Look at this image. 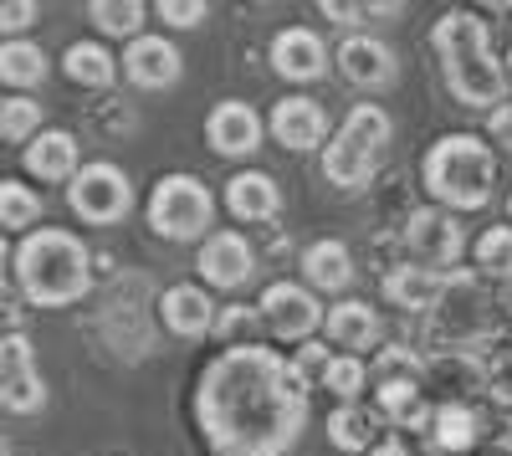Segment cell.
Returning <instances> with one entry per match:
<instances>
[{
	"label": "cell",
	"mask_w": 512,
	"mask_h": 456,
	"mask_svg": "<svg viewBox=\"0 0 512 456\" xmlns=\"http://www.w3.org/2000/svg\"><path fill=\"white\" fill-rule=\"evenodd\" d=\"M328 339L333 344H344V349H369L374 339H379V313L369 308V303H359V298H349V303H333L328 308Z\"/></svg>",
	"instance_id": "603a6c76"
},
{
	"label": "cell",
	"mask_w": 512,
	"mask_h": 456,
	"mask_svg": "<svg viewBox=\"0 0 512 456\" xmlns=\"http://www.w3.org/2000/svg\"><path fill=\"white\" fill-rule=\"evenodd\" d=\"M303 277L308 287H318V293H344V287L354 282V257L344 241H313L303 252Z\"/></svg>",
	"instance_id": "7402d4cb"
},
{
	"label": "cell",
	"mask_w": 512,
	"mask_h": 456,
	"mask_svg": "<svg viewBox=\"0 0 512 456\" xmlns=\"http://www.w3.org/2000/svg\"><path fill=\"white\" fill-rule=\"evenodd\" d=\"M384 149H390V113H384L379 103H359L344 123H338V134L323 149V180L338 185V190L369 185Z\"/></svg>",
	"instance_id": "5b68a950"
},
{
	"label": "cell",
	"mask_w": 512,
	"mask_h": 456,
	"mask_svg": "<svg viewBox=\"0 0 512 456\" xmlns=\"http://www.w3.org/2000/svg\"><path fill=\"white\" fill-rule=\"evenodd\" d=\"M41 134V103L36 98H6L0 103V139L6 144H26Z\"/></svg>",
	"instance_id": "1f68e13d"
},
{
	"label": "cell",
	"mask_w": 512,
	"mask_h": 456,
	"mask_svg": "<svg viewBox=\"0 0 512 456\" xmlns=\"http://www.w3.org/2000/svg\"><path fill=\"white\" fill-rule=\"evenodd\" d=\"M88 16H93V26L108 31V36L139 41V36H144V21H149V6H139V0H93Z\"/></svg>",
	"instance_id": "83f0119b"
},
{
	"label": "cell",
	"mask_w": 512,
	"mask_h": 456,
	"mask_svg": "<svg viewBox=\"0 0 512 456\" xmlns=\"http://www.w3.org/2000/svg\"><path fill=\"white\" fill-rule=\"evenodd\" d=\"M195 421L216 456H287L308 426V385L267 344H236L205 364Z\"/></svg>",
	"instance_id": "6da1fadb"
},
{
	"label": "cell",
	"mask_w": 512,
	"mask_h": 456,
	"mask_svg": "<svg viewBox=\"0 0 512 456\" xmlns=\"http://www.w3.org/2000/svg\"><path fill=\"white\" fill-rule=\"evenodd\" d=\"M262 318L277 339H313L318 328L328 323L323 318V303L313 298V287L303 282H272L262 293Z\"/></svg>",
	"instance_id": "30bf717a"
},
{
	"label": "cell",
	"mask_w": 512,
	"mask_h": 456,
	"mask_svg": "<svg viewBox=\"0 0 512 456\" xmlns=\"http://www.w3.org/2000/svg\"><path fill=\"white\" fill-rule=\"evenodd\" d=\"M159 313H164V328L180 339H205V334H216V323H221L216 298H210L200 282H175L159 298Z\"/></svg>",
	"instance_id": "e0dca14e"
},
{
	"label": "cell",
	"mask_w": 512,
	"mask_h": 456,
	"mask_svg": "<svg viewBox=\"0 0 512 456\" xmlns=\"http://www.w3.org/2000/svg\"><path fill=\"white\" fill-rule=\"evenodd\" d=\"M431 441H436V451H466L477 441V416L466 405H441L431 421Z\"/></svg>",
	"instance_id": "f1b7e54d"
},
{
	"label": "cell",
	"mask_w": 512,
	"mask_h": 456,
	"mask_svg": "<svg viewBox=\"0 0 512 456\" xmlns=\"http://www.w3.org/2000/svg\"><path fill=\"white\" fill-rule=\"evenodd\" d=\"M36 21V6L31 0H11V6H0V31H6V41H21V31Z\"/></svg>",
	"instance_id": "f35d334b"
},
{
	"label": "cell",
	"mask_w": 512,
	"mask_h": 456,
	"mask_svg": "<svg viewBox=\"0 0 512 456\" xmlns=\"http://www.w3.org/2000/svg\"><path fill=\"white\" fill-rule=\"evenodd\" d=\"M272 139L292 154H313L328 139V113L318 98H282L272 108Z\"/></svg>",
	"instance_id": "ac0fdd59"
},
{
	"label": "cell",
	"mask_w": 512,
	"mask_h": 456,
	"mask_svg": "<svg viewBox=\"0 0 512 456\" xmlns=\"http://www.w3.org/2000/svg\"><path fill=\"white\" fill-rule=\"evenodd\" d=\"M47 72H52V62L36 41H0V82L6 88H41Z\"/></svg>",
	"instance_id": "d4e9b609"
},
{
	"label": "cell",
	"mask_w": 512,
	"mask_h": 456,
	"mask_svg": "<svg viewBox=\"0 0 512 456\" xmlns=\"http://www.w3.org/2000/svg\"><path fill=\"white\" fill-rule=\"evenodd\" d=\"M31 221H41V195L21 180H6L0 185V226L6 231H26Z\"/></svg>",
	"instance_id": "f546056e"
},
{
	"label": "cell",
	"mask_w": 512,
	"mask_h": 456,
	"mask_svg": "<svg viewBox=\"0 0 512 456\" xmlns=\"http://www.w3.org/2000/svg\"><path fill=\"white\" fill-rule=\"evenodd\" d=\"M26 170L36 180H77V139L67 129H47L26 144Z\"/></svg>",
	"instance_id": "44dd1931"
},
{
	"label": "cell",
	"mask_w": 512,
	"mask_h": 456,
	"mask_svg": "<svg viewBox=\"0 0 512 456\" xmlns=\"http://www.w3.org/2000/svg\"><path fill=\"white\" fill-rule=\"evenodd\" d=\"M507 303H512V293H507Z\"/></svg>",
	"instance_id": "f6af8a7d"
},
{
	"label": "cell",
	"mask_w": 512,
	"mask_h": 456,
	"mask_svg": "<svg viewBox=\"0 0 512 456\" xmlns=\"http://www.w3.org/2000/svg\"><path fill=\"white\" fill-rule=\"evenodd\" d=\"M507 67H512V57H507Z\"/></svg>",
	"instance_id": "bcb514c9"
},
{
	"label": "cell",
	"mask_w": 512,
	"mask_h": 456,
	"mask_svg": "<svg viewBox=\"0 0 512 456\" xmlns=\"http://www.w3.org/2000/svg\"><path fill=\"white\" fill-rule=\"evenodd\" d=\"M262 323H267V318H262V308H246V303H236V308H226V313H221L216 334L236 349V344H251V334H256Z\"/></svg>",
	"instance_id": "e575fe53"
},
{
	"label": "cell",
	"mask_w": 512,
	"mask_h": 456,
	"mask_svg": "<svg viewBox=\"0 0 512 456\" xmlns=\"http://www.w3.org/2000/svg\"><path fill=\"white\" fill-rule=\"evenodd\" d=\"M492 139H502V144L512 149V103H502V108L492 113Z\"/></svg>",
	"instance_id": "ab89813d"
},
{
	"label": "cell",
	"mask_w": 512,
	"mask_h": 456,
	"mask_svg": "<svg viewBox=\"0 0 512 456\" xmlns=\"http://www.w3.org/2000/svg\"><path fill=\"white\" fill-rule=\"evenodd\" d=\"M11 277L26 293V303L67 308V303H77L93 287V252L82 246V236H72L62 226H41V231H31L16 246Z\"/></svg>",
	"instance_id": "3957f363"
},
{
	"label": "cell",
	"mask_w": 512,
	"mask_h": 456,
	"mask_svg": "<svg viewBox=\"0 0 512 456\" xmlns=\"http://www.w3.org/2000/svg\"><path fill=\"white\" fill-rule=\"evenodd\" d=\"M374 385H400V380H415L420 375V359L410 354V349H384L379 359H374Z\"/></svg>",
	"instance_id": "d590c367"
},
{
	"label": "cell",
	"mask_w": 512,
	"mask_h": 456,
	"mask_svg": "<svg viewBox=\"0 0 512 456\" xmlns=\"http://www.w3.org/2000/svg\"><path fill=\"white\" fill-rule=\"evenodd\" d=\"M0 405L11 416H31L47 405V385H41L36 349L26 334H6V344H0Z\"/></svg>",
	"instance_id": "9c48e42d"
},
{
	"label": "cell",
	"mask_w": 512,
	"mask_h": 456,
	"mask_svg": "<svg viewBox=\"0 0 512 456\" xmlns=\"http://www.w3.org/2000/svg\"><path fill=\"white\" fill-rule=\"evenodd\" d=\"M67 205L88 221V226H113L128 216V205H134V185L118 164L98 159V164H82L77 180L67 185Z\"/></svg>",
	"instance_id": "52a82bcc"
},
{
	"label": "cell",
	"mask_w": 512,
	"mask_h": 456,
	"mask_svg": "<svg viewBox=\"0 0 512 456\" xmlns=\"http://www.w3.org/2000/svg\"><path fill=\"white\" fill-rule=\"evenodd\" d=\"M374 400H379V416L390 421V426H431L436 421V410L420 400V385L415 380H400V385H374Z\"/></svg>",
	"instance_id": "cb8c5ba5"
},
{
	"label": "cell",
	"mask_w": 512,
	"mask_h": 456,
	"mask_svg": "<svg viewBox=\"0 0 512 456\" xmlns=\"http://www.w3.org/2000/svg\"><path fill=\"white\" fill-rule=\"evenodd\" d=\"M507 216H512V195H507Z\"/></svg>",
	"instance_id": "ee69618b"
},
{
	"label": "cell",
	"mask_w": 512,
	"mask_h": 456,
	"mask_svg": "<svg viewBox=\"0 0 512 456\" xmlns=\"http://www.w3.org/2000/svg\"><path fill=\"white\" fill-rule=\"evenodd\" d=\"M62 72L72 82H82V88H113L118 62H113L108 47H98V41H72L67 57H62Z\"/></svg>",
	"instance_id": "484cf974"
},
{
	"label": "cell",
	"mask_w": 512,
	"mask_h": 456,
	"mask_svg": "<svg viewBox=\"0 0 512 456\" xmlns=\"http://www.w3.org/2000/svg\"><path fill=\"white\" fill-rule=\"evenodd\" d=\"M431 47L441 57L446 72V88L456 103L466 108H502L507 103V67L492 52V36L482 26V16L472 11H446L431 31Z\"/></svg>",
	"instance_id": "7a4b0ae2"
},
{
	"label": "cell",
	"mask_w": 512,
	"mask_h": 456,
	"mask_svg": "<svg viewBox=\"0 0 512 456\" xmlns=\"http://www.w3.org/2000/svg\"><path fill=\"white\" fill-rule=\"evenodd\" d=\"M6 456H21V451H16V446H6Z\"/></svg>",
	"instance_id": "7bdbcfd3"
},
{
	"label": "cell",
	"mask_w": 512,
	"mask_h": 456,
	"mask_svg": "<svg viewBox=\"0 0 512 456\" xmlns=\"http://www.w3.org/2000/svg\"><path fill=\"white\" fill-rule=\"evenodd\" d=\"M405 246L420 267H436V272H456L461 262V221H451V211L441 205H425V211H410L405 216Z\"/></svg>",
	"instance_id": "ba28073f"
},
{
	"label": "cell",
	"mask_w": 512,
	"mask_h": 456,
	"mask_svg": "<svg viewBox=\"0 0 512 456\" xmlns=\"http://www.w3.org/2000/svg\"><path fill=\"white\" fill-rule=\"evenodd\" d=\"M216 221V195L195 175H164L149 195V226L164 241H210Z\"/></svg>",
	"instance_id": "8992f818"
},
{
	"label": "cell",
	"mask_w": 512,
	"mask_h": 456,
	"mask_svg": "<svg viewBox=\"0 0 512 456\" xmlns=\"http://www.w3.org/2000/svg\"><path fill=\"white\" fill-rule=\"evenodd\" d=\"M477 277H482V272H456L451 293H446V303H441L436 334H441V339H451V344L482 339V334H492V323H497V313L477 298Z\"/></svg>",
	"instance_id": "8fae6325"
},
{
	"label": "cell",
	"mask_w": 512,
	"mask_h": 456,
	"mask_svg": "<svg viewBox=\"0 0 512 456\" xmlns=\"http://www.w3.org/2000/svg\"><path fill=\"white\" fill-rule=\"evenodd\" d=\"M154 16H164V26H200L205 16H210V6H205V0H159V6H154Z\"/></svg>",
	"instance_id": "74e56055"
},
{
	"label": "cell",
	"mask_w": 512,
	"mask_h": 456,
	"mask_svg": "<svg viewBox=\"0 0 512 456\" xmlns=\"http://www.w3.org/2000/svg\"><path fill=\"white\" fill-rule=\"evenodd\" d=\"M477 272L497 277V282H512V226L482 231V241H477Z\"/></svg>",
	"instance_id": "4dcf8cb0"
},
{
	"label": "cell",
	"mask_w": 512,
	"mask_h": 456,
	"mask_svg": "<svg viewBox=\"0 0 512 456\" xmlns=\"http://www.w3.org/2000/svg\"><path fill=\"white\" fill-rule=\"evenodd\" d=\"M205 139H210V149L226 154V159H251L256 149H262V118H256L251 103L226 98V103L210 108V118H205Z\"/></svg>",
	"instance_id": "9a60e30c"
},
{
	"label": "cell",
	"mask_w": 512,
	"mask_h": 456,
	"mask_svg": "<svg viewBox=\"0 0 512 456\" xmlns=\"http://www.w3.org/2000/svg\"><path fill=\"white\" fill-rule=\"evenodd\" d=\"M338 72H344L354 88H364V93H379V88H390L395 82V72H400V62H395V47L390 41H379V36H369V31H359V36H349L344 47H338Z\"/></svg>",
	"instance_id": "4fadbf2b"
},
{
	"label": "cell",
	"mask_w": 512,
	"mask_h": 456,
	"mask_svg": "<svg viewBox=\"0 0 512 456\" xmlns=\"http://www.w3.org/2000/svg\"><path fill=\"white\" fill-rule=\"evenodd\" d=\"M456 272H436V267H420V262H400L384 272V298L405 313H431L446 303Z\"/></svg>",
	"instance_id": "5bb4252c"
},
{
	"label": "cell",
	"mask_w": 512,
	"mask_h": 456,
	"mask_svg": "<svg viewBox=\"0 0 512 456\" xmlns=\"http://www.w3.org/2000/svg\"><path fill=\"white\" fill-rule=\"evenodd\" d=\"M205 287H246L256 277V252L241 231H216L210 241H200V257H195Z\"/></svg>",
	"instance_id": "7c38bea8"
},
{
	"label": "cell",
	"mask_w": 512,
	"mask_h": 456,
	"mask_svg": "<svg viewBox=\"0 0 512 456\" xmlns=\"http://www.w3.org/2000/svg\"><path fill=\"white\" fill-rule=\"evenodd\" d=\"M507 451H512V421H507Z\"/></svg>",
	"instance_id": "b9f144b4"
},
{
	"label": "cell",
	"mask_w": 512,
	"mask_h": 456,
	"mask_svg": "<svg viewBox=\"0 0 512 456\" xmlns=\"http://www.w3.org/2000/svg\"><path fill=\"white\" fill-rule=\"evenodd\" d=\"M123 72L134 88L144 93H159V88H175L185 62H180V47L175 41H164V36H139V41H128V52H123Z\"/></svg>",
	"instance_id": "2e32d148"
},
{
	"label": "cell",
	"mask_w": 512,
	"mask_h": 456,
	"mask_svg": "<svg viewBox=\"0 0 512 456\" xmlns=\"http://www.w3.org/2000/svg\"><path fill=\"white\" fill-rule=\"evenodd\" d=\"M292 369L303 375V385H323V380H328V369H333L328 344H303V349H297V359H292Z\"/></svg>",
	"instance_id": "8d00e7d4"
},
{
	"label": "cell",
	"mask_w": 512,
	"mask_h": 456,
	"mask_svg": "<svg viewBox=\"0 0 512 456\" xmlns=\"http://www.w3.org/2000/svg\"><path fill=\"white\" fill-rule=\"evenodd\" d=\"M226 205H231L236 221H272L282 211V190L262 170H241V175L226 180Z\"/></svg>",
	"instance_id": "ffe728a7"
},
{
	"label": "cell",
	"mask_w": 512,
	"mask_h": 456,
	"mask_svg": "<svg viewBox=\"0 0 512 456\" xmlns=\"http://www.w3.org/2000/svg\"><path fill=\"white\" fill-rule=\"evenodd\" d=\"M374 436H379V416L364 410V405H338L328 416V441L338 451H374L379 446Z\"/></svg>",
	"instance_id": "4316f807"
},
{
	"label": "cell",
	"mask_w": 512,
	"mask_h": 456,
	"mask_svg": "<svg viewBox=\"0 0 512 456\" xmlns=\"http://www.w3.org/2000/svg\"><path fill=\"white\" fill-rule=\"evenodd\" d=\"M369 456H410V446H405V441H379Z\"/></svg>",
	"instance_id": "60d3db41"
},
{
	"label": "cell",
	"mask_w": 512,
	"mask_h": 456,
	"mask_svg": "<svg viewBox=\"0 0 512 456\" xmlns=\"http://www.w3.org/2000/svg\"><path fill=\"white\" fill-rule=\"evenodd\" d=\"M323 385H328L338 400H344V405H354V395L369 385V369H364V359H359V354H338Z\"/></svg>",
	"instance_id": "d6a6232c"
},
{
	"label": "cell",
	"mask_w": 512,
	"mask_h": 456,
	"mask_svg": "<svg viewBox=\"0 0 512 456\" xmlns=\"http://www.w3.org/2000/svg\"><path fill=\"white\" fill-rule=\"evenodd\" d=\"M405 6L400 0H384V6H344V0H323V16L328 21H344V26H364V21H395Z\"/></svg>",
	"instance_id": "836d02e7"
},
{
	"label": "cell",
	"mask_w": 512,
	"mask_h": 456,
	"mask_svg": "<svg viewBox=\"0 0 512 456\" xmlns=\"http://www.w3.org/2000/svg\"><path fill=\"white\" fill-rule=\"evenodd\" d=\"M272 67L287 77V82H318L328 72V47L323 36L308 31V26H287L272 36Z\"/></svg>",
	"instance_id": "d6986e66"
},
{
	"label": "cell",
	"mask_w": 512,
	"mask_h": 456,
	"mask_svg": "<svg viewBox=\"0 0 512 456\" xmlns=\"http://www.w3.org/2000/svg\"><path fill=\"white\" fill-rule=\"evenodd\" d=\"M425 190L441 200V211H482L497 190V154L477 134H446L431 144L420 164Z\"/></svg>",
	"instance_id": "277c9868"
}]
</instances>
